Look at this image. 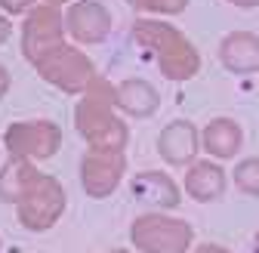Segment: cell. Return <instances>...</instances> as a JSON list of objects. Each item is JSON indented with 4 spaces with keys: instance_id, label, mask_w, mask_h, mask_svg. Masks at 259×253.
<instances>
[{
    "instance_id": "cell-1",
    "label": "cell",
    "mask_w": 259,
    "mask_h": 253,
    "mask_svg": "<svg viewBox=\"0 0 259 253\" xmlns=\"http://www.w3.org/2000/svg\"><path fill=\"white\" fill-rule=\"evenodd\" d=\"M133 34H136L139 44L157 50L160 68H164L167 77L185 80V77H191L194 71H198L201 59H198V53H194V47L179 34V31H173L170 25H164V22H136Z\"/></svg>"
},
{
    "instance_id": "cell-2",
    "label": "cell",
    "mask_w": 259,
    "mask_h": 253,
    "mask_svg": "<svg viewBox=\"0 0 259 253\" xmlns=\"http://www.w3.org/2000/svg\"><path fill=\"white\" fill-rule=\"evenodd\" d=\"M108 102H111V87L105 80L93 83L90 96L80 105V130L83 136L96 145V148H123L126 142V130L108 114Z\"/></svg>"
},
{
    "instance_id": "cell-3",
    "label": "cell",
    "mask_w": 259,
    "mask_h": 253,
    "mask_svg": "<svg viewBox=\"0 0 259 253\" xmlns=\"http://www.w3.org/2000/svg\"><path fill=\"white\" fill-rule=\"evenodd\" d=\"M133 241L148 253H185L191 241V229L179 219L167 216H142L133 226Z\"/></svg>"
},
{
    "instance_id": "cell-4",
    "label": "cell",
    "mask_w": 259,
    "mask_h": 253,
    "mask_svg": "<svg viewBox=\"0 0 259 253\" xmlns=\"http://www.w3.org/2000/svg\"><path fill=\"white\" fill-rule=\"evenodd\" d=\"M40 71L47 80H56L65 90H80L90 77H93V65L74 50H65V47H53L40 62Z\"/></svg>"
},
{
    "instance_id": "cell-5",
    "label": "cell",
    "mask_w": 259,
    "mask_h": 253,
    "mask_svg": "<svg viewBox=\"0 0 259 253\" xmlns=\"http://www.w3.org/2000/svg\"><path fill=\"white\" fill-rule=\"evenodd\" d=\"M62 210V188L53 182V179H37L34 188L25 195V204H22V223L31 226V229H47L53 219L59 216Z\"/></svg>"
},
{
    "instance_id": "cell-6",
    "label": "cell",
    "mask_w": 259,
    "mask_h": 253,
    "mask_svg": "<svg viewBox=\"0 0 259 253\" xmlns=\"http://www.w3.org/2000/svg\"><path fill=\"white\" fill-rule=\"evenodd\" d=\"M123 170L120 148H96L83 161V185L90 195H108Z\"/></svg>"
},
{
    "instance_id": "cell-7",
    "label": "cell",
    "mask_w": 259,
    "mask_h": 253,
    "mask_svg": "<svg viewBox=\"0 0 259 253\" xmlns=\"http://www.w3.org/2000/svg\"><path fill=\"white\" fill-rule=\"evenodd\" d=\"M7 145L16 154H53L59 148V130L53 123H16L7 133Z\"/></svg>"
},
{
    "instance_id": "cell-8",
    "label": "cell",
    "mask_w": 259,
    "mask_h": 253,
    "mask_svg": "<svg viewBox=\"0 0 259 253\" xmlns=\"http://www.w3.org/2000/svg\"><path fill=\"white\" fill-rule=\"evenodd\" d=\"M50 44L59 47V16H56V10L44 7L25 25V53L34 62H40L50 53Z\"/></svg>"
},
{
    "instance_id": "cell-9",
    "label": "cell",
    "mask_w": 259,
    "mask_h": 253,
    "mask_svg": "<svg viewBox=\"0 0 259 253\" xmlns=\"http://www.w3.org/2000/svg\"><path fill=\"white\" fill-rule=\"evenodd\" d=\"M219 59H222L225 68H232L238 74L256 71L259 68V37L244 34V31L229 34V37L222 40V47H219Z\"/></svg>"
},
{
    "instance_id": "cell-10",
    "label": "cell",
    "mask_w": 259,
    "mask_h": 253,
    "mask_svg": "<svg viewBox=\"0 0 259 253\" xmlns=\"http://www.w3.org/2000/svg\"><path fill=\"white\" fill-rule=\"evenodd\" d=\"M160 154H164V161L170 164H188L194 151H198V133H194V126L188 120H176L170 123L164 133H160V142H157Z\"/></svg>"
},
{
    "instance_id": "cell-11",
    "label": "cell",
    "mask_w": 259,
    "mask_h": 253,
    "mask_svg": "<svg viewBox=\"0 0 259 253\" xmlns=\"http://www.w3.org/2000/svg\"><path fill=\"white\" fill-rule=\"evenodd\" d=\"M68 31L77 37V40H99L105 37L108 31V13L96 4H77L71 13H68Z\"/></svg>"
},
{
    "instance_id": "cell-12",
    "label": "cell",
    "mask_w": 259,
    "mask_h": 253,
    "mask_svg": "<svg viewBox=\"0 0 259 253\" xmlns=\"http://www.w3.org/2000/svg\"><path fill=\"white\" fill-rule=\"evenodd\" d=\"M185 188H188V195L198 198V201H216L225 192V173L216 164L201 161L185 173Z\"/></svg>"
},
{
    "instance_id": "cell-13",
    "label": "cell",
    "mask_w": 259,
    "mask_h": 253,
    "mask_svg": "<svg viewBox=\"0 0 259 253\" xmlns=\"http://www.w3.org/2000/svg\"><path fill=\"white\" fill-rule=\"evenodd\" d=\"M133 192H136V198L151 201L157 207H176L179 204V188L173 185V179L164 176V173H154V170L139 173L133 179Z\"/></svg>"
},
{
    "instance_id": "cell-14",
    "label": "cell",
    "mask_w": 259,
    "mask_h": 253,
    "mask_svg": "<svg viewBox=\"0 0 259 253\" xmlns=\"http://www.w3.org/2000/svg\"><path fill=\"white\" fill-rule=\"evenodd\" d=\"M204 148L210 154H216V157H232L241 148V130H238V123L229 120V117L213 120L204 130Z\"/></svg>"
},
{
    "instance_id": "cell-15",
    "label": "cell",
    "mask_w": 259,
    "mask_h": 253,
    "mask_svg": "<svg viewBox=\"0 0 259 253\" xmlns=\"http://www.w3.org/2000/svg\"><path fill=\"white\" fill-rule=\"evenodd\" d=\"M37 179H40L37 170H31L25 161H13V164H7L4 173H0V198L4 201H19L34 188Z\"/></svg>"
},
{
    "instance_id": "cell-16",
    "label": "cell",
    "mask_w": 259,
    "mask_h": 253,
    "mask_svg": "<svg viewBox=\"0 0 259 253\" xmlns=\"http://www.w3.org/2000/svg\"><path fill=\"white\" fill-rule=\"evenodd\" d=\"M117 102L130 114H151L157 108V93L142 80H126L120 87V93H117Z\"/></svg>"
},
{
    "instance_id": "cell-17",
    "label": "cell",
    "mask_w": 259,
    "mask_h": 253,
    "mask_svg": "<svg viewBox=\"0 0 259 253\" xmlns=\"http://www.w3.org/2000/svg\"><path fill=\"white\" fill-rule=\"evenodd\" d=\"M235 182L244 188L247 195H259V161H256V157H253V161L238 164V170H235Z\"/></svg>"
},
{
    "instance_id": "cell-18",
    "label": "cell",
    "mask_w": 259,
    "mask_h": 253,
    "mask_svg": "<svg viewBox=\"0 0 259 253\" xmlns=\"http://www.w3.org/2000/svg\"><path fill=\"white\" fill-rule=\"evenodd\" d=\"M133 7H142V10H164V13H179L185 7V0H130Z\"/></svg>"
},
{
    "instance_id": "cell-19",
    "label": "cell",
    "mask_w": 259,
    "mask_h": 253,
    "mask_svg": "<svg viewBox=\"0 0 259 253\" xmlns=\"http://www.w3.org/2000/svg\"><path fill=\"white\" fill-rule=\"evenodd\" d=\"M0 4H4V7H7L10 13H22V10H25V7L31 4V0H0Z\"/></svg>"
},
{
    "instance_id": "cell-20",
    "label": "cell",
    "mask_w": 259,
    "mask_h": 253,
    "mask_svg": "<svg viewBox=\"0 0 259 253\" xmlns=\"http://www.w3.org/2000/svg\"><path fill=\"white\" fill-rule=\"evenodd\" d=\"M198 253H229V250H222L216 244H204V247H198Z\"/></svg>"
},
{
    "instance_id": "cell-21",
    "label": "cell",
    "mask_w": 259,
    "mask_h": 253,
    "mask_svg": "<svg viewBox=\"0 0 259 253\" xmlns=\"http://www.w3.org/2000/svg\"><path fill=\"white\" fill-rule=\"evenodd\" d=\"M7 37H10V22L0 19V40H7Z\"/></svg>"
},
{
    "instance_id": "cell-22",
    "label": "cell",
    "mask_w": 259,
    "mask_h": 253,
    "mask_svg": "<svg viewBox=\"0 0 259 253\" xmlns=\"http://www.w3.org/2000/svg\"><path fill=\"white\" fill-rule=\"evenodd\" d=\"M7 83H10V77H7V71H4V68H0V93L7 90Z\"/></svg>"
},
{
    "instance_id": "cell-23",
    "label": "cell",
    "mask_w": 259,
    "mask_h": 253,
    "mask_svg": "<svg viewBox=\"0 0 259 253\" xmlns=\"http://www.w3.org/2000/svg\"><path fill=\"white\" fill-rule=\"evenodd\" d=\"M232 4H238V7H256L259 0H232Z\"/></svg>"
},
{
    "instance_id": "cell-24",
    "label": "cell",
    "mask_w": 259,
    "mask_h": 253,
    "mask_svg": "<svg viewBox=\"0 0 259 253\" xmlns=\"http://www.w3.org/2000/svg\"><path fill=\"white\" fill-rule=\"evenodd\" d=\"M256 253H259V235H256Z\"/></svg>"
}]
</instances>
